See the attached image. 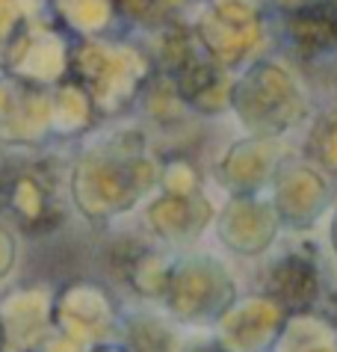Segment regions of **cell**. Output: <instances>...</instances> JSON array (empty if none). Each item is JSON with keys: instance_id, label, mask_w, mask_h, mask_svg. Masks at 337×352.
<instances>
[{"instance_id": "6da1fadb", "label": "cell", "mask_w": 337, "mask_h": 352, "mask_svg": "<svg viewBox=\"0 0 337 352\" xmlns=\"http://www.w3.org/2000/svg\"><path fill=\"white\" fill-rule=\"evenodd\" d=\"M290 30L296 36V42L305 47H314V51L334 45L337 42V0L296 12L290 18Z\"/></svg>"}]
</instances>
